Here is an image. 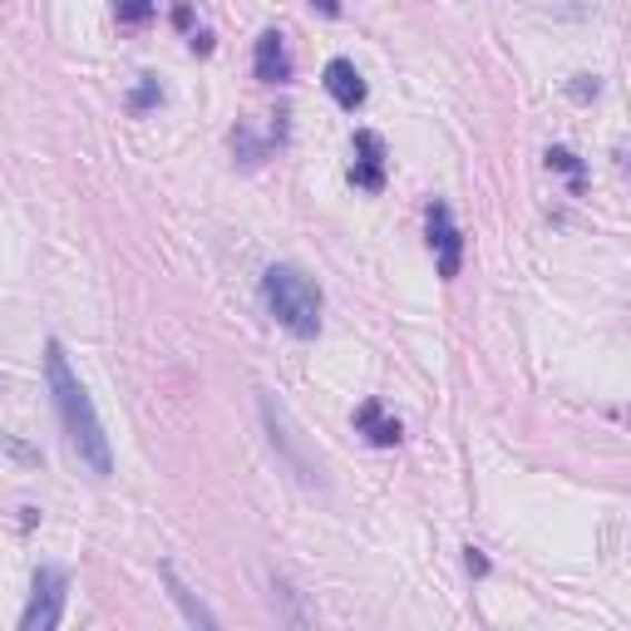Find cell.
Returning <instances> with one entry per match:
<instances>
[{
    "label": "cell",
    "mask_w": 631,
    "mask_h": 631,
    "mask_svg": "<svg viewBox=\"0 0 631 631\" xmlns=\"http://www.w3.org/2000/svg\"><path fill=\"white\" fill-rule=\"evenodd\" d=\"M312 6L321 10V16H341V0H312Z\"/></svg>",
    "instance_id": "obj_15"
},
{
    "label": "cell",
    "mask_w": 631,
    "mask_h": 631,
    "mask_svg": "<svg viewBox=\"0 0 631 631\" xmlns=\"http://www.w3.org/2000/svg\"><path fill=\"white\" fill-rule=\"evenodd\" d=\"M424 233H430V252L440 262V277L444 282L459 277V267H464V233H459L450 203H430L424 208Z\"/></svg>",
    "instance_id": "obj_4"
},
{
    "label": "cell",
    "mask_w": 631,
    "mask_h": 631,
    "mask_svg": "<svg viewBox=\"0 0 631 631\" xmlns=\"http://www.w3.org/2000/svg\"><path fill=\"white\" fill-rule=\"evenodd\" d=\"M321 85H326V95L336 99L341 109H361L365 105V79H361V70H355L351 60H331L326 65V75H321Z\"/></svg>",
    "instance_id": "obj_8"
},
{
    "label": "cell",
    "mask_w": 631,
    "mask_h": 631,
    "mask_svg": "<svg viewBox=\"0 0 631 631\" xmlns=\"http://www.w3.org/2000/svg\"><path fill=\"white\" fill-rule=\"evenodd\" d=\"M164 582H168V592H174V602L183 607V617H188V622H193V627H208V631L217 627V617H213V612H208V607H203V602H198V597H193V592H188V582H183V578H178V572H174V568H168V562H164Z\"/></svg>",
    "instance_id": "obj_9"
},
{
    "label": "cell",
    "mask_w": 631,
    "mask_h": 631,
    "mask_svg": "<svg viewBox=\"0 0 631 631\" xmlns=\"http://www.w3.org/2000/svg\"><path fill=\"white\" fill-rule=\"evenodd\" d=\"M65 592H70V572L65 568H40L36 588H30V607L20 612V631H50L65 617Z\"/></svg>",
    "instance_id": "obj_3"
},
{
    "label": "cell",
    "mask_w": 631,
    "mask_h": 631,
    "mask_svg": "<svg viewBox=\"0 0 631 631\" xmlns=\"http://www.w3.org/2000/svg\"><path fill=\"white\" fill-rule=\"evenodd\" d=\"M355 434H365V444H375V450H395V444L405 440L400 420L390 415L381 400H365V405L355 410Z\"/></svg>",
    "instance_id": "obj_7"
},
{
    "label": "cell",
    "mask_w": 631,
    "mask_h": 631,
    "mask_svg": "<svg viewBox=\"0 0 631 631\" xmlns=\"http://www.w3.org/2000/svg\"><path fill=\"white\" fill-rule=\"evenodd\" d=\"M154 10H158V0H119V6H114V16H119L124 26H144Z\"/></svg>",
    "instance_id": "obj_11"
},
{
    "label": "cell",
    "mask_w": 631,
    "mask_h": 631,
    "mask_svg": "<svg viewBox=\"0 0 631 631\" xmlns=\"http://www.w3.org/2000/svg\"><path fill=\"white\" fill-rule=\"evenodd\" d=\"M129 105H134V114H144V109L164 105V89H158V79H154V75H144V85L134 89V99H129Z\"/></svg>",
    "instance_id": "obj_12"
},
{
    "label": "cell",
    "mask_w": 631,
    "mask_h": 631,
    "mask_svg": "<svg viewBox=\"0 0 631 631\" xmlns=\"http://www.w3.org/2000/svg\"><path fill=\"white\" fill-rule=\"evenodd\" d=\"M597 89H602V85H597L592 75H578V85H572V99H597Z\"/></svg>",
    "instance_id": "obj_13"
},
{
    "label": "cell",
    "mask_w": 631,
    "mask_h": 631,
    "mask_svg": "<svg viewBox=\"0 0 631 631\" xmlns=\"http://www.w3.org/2000/svg\"><path fill=\"white\" fill-rule=\"evenodd\" d=\"M469 572H474V578H484V572H489V558L479 553V548H469Z\"/></svg>",
    "instance_id": "obj_14"
},
{
    "label": "cell",
    "mask_w": 631,
    "mask_h": 631,
    "mask_svg": "<svg viewBox=\"0 0 631 631\" xmlns=\"http://www.w3.org/2000/svg\"><path fill=\"white\" fill-rule=\"evenodd\" d=\"M45 381H50V400H55V410H60V424H65V434H70L75 459L95 479H109L114 474L109 434H105V424H99V410H95V400H89V390L79 385V375L70 371V355H65L60 341L45 346Z\"/></svg>",
    "instance_id": "obj_1"
},
{
    "label": "cell",
    "mask_w": 631,
    "mask_h": 631,
    "mask_svg": "<svg viewBox=\"0 0 631 631\" xmlns=\"http://www.w3.org/2000/svg\"><path fill=\"white\" fill-rule=\"evenodd\" d=\"M351 183L365 193H381L385 188V139L371 129L355 134V164H351Z\"/></svg>",
    "instance_id": "obj_5"
},
{
    "label": "cell",
    "mask_w": 631,
    "mask_h": 631,
    "mask_svg": "<svg viewBox=\"0 0 631 631\" xmlns=\"http://www.w3.org/2000/svg\"><path fill=\"white\" fill-rule=\"evenodd\" d=\"M262 296H267V312L282 321L292 336L312 341L321 331V286L306 277L292 262H277V267L262 272Z\"/></svg>",
    "instance_id": "obj_2"
},
{
    "label": "cell",
    "mask_w": 631,
    "mask_h": 631,
    "mask_svg": "<svg viewBox=\"0 0 631 631\" xmlns=\"http://www.w3.org/2000/svg\"><path fill=\"white\" fill-rule=\"evenodd\" d=\"M548 168L568 174V178H572V193L588 188V174H582V164H578V154H572V148H548Z\"/></svg>",
    "instance_id": "obj_10"
},
{
    "label": "cell",
    "mask_w": 631,
    "mask_h": 631,
    "mask_svg": "<svg viewBox=\"0 0 631 631\" xmlns=\"http://www.w3.org/2000/svg\"><path fill=\"white\" fill-rule=\"evenodd\" d=\"M252 70H257L262 85H286V79H292V50H286L282 30H262V36H257Z\"/></svg>",
    "instance_id": "obj_6"
}]
</instances>
